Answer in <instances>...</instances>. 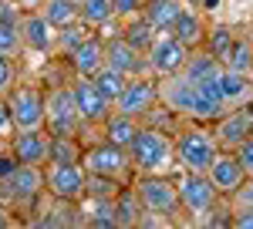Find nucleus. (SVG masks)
Wrapping results in <instances>:
<instances>
[{
  "label": "nucleus",
  "mask_w": 253,
  "mask_h": 229,
  "mask_svg": "<svg viewBox=\"0 0 253 229\" xmlns=\"http://www.w3.org/2000/svg\"><path fill=\"white\" fill-rule=\"evenodd\" d=\"M91 34V27H84V24H68V27H58V38H54V54H71L75 47H78L81 40Z\"/></svg>",
  "instance_id": "31"
},
{
  "label": "nucleus",
  "mask_w": 253,
  "mask_h": 229,
  "mask_svg": "<svg viewBox=\"0 0 253 229\" xmlns=\"http://www.w3.org/2000/svg\"><path fill=\"white\" fill-rule=\"evenodd\" d=\"M17 165H20V162L14 158V155H10V149H7V152L0 149V179H7V175H10V172L17 169Z\"/></svg>",
  "instance_id": "41"
},
{
  "label": "nucleus",
  "mask_w": 253,
  "mask_h": 229,
  "mask_svg": "<svg viewBox=\"0 0 253 229\" xmlns=\"http://www.w3.org/2000/svg\"><path fill=\"white\" fill-rule=\"evenodd\" d=\"M219 152V142L206 128H189L175 138V158L186 172H206Z\"/></svg>",
  "instance_id": "7"
},
{
  "label": "nucleus",
  "mask_w": 253,
  "mask_h": 229,
  "mask_svg": "<svg viewBox=\"0 0 253 229\" xmlns=\"http://www.w3.org/2000/svg\"><path fill=\"white\" fill-rule=\"evenodd\" d=\"M75 3H81V0H75Z\"/></svg>",
  "instance_id": "46"
},
{
  "label": "nucleus",
  "mask_w": 253,
  "mask_h": 229,
  "mask_svg": "<svg viewBox=\"0 0 253 229\" xmlns=\"http://www.w3.org/2000/svg\"><path fill=\"white\" fill-rule=\"evenodd\" d=\"M206 175H210V182L216 186L219 195H233L247 182V172H243V165H240V158L233 152H216V158L210 162Z\"/></svg>",
  "instance_id": "16"
},
{
  "label": "nucleus",
  "mask_w": 253,
  "mask_h": 229,
  "mask_svg": "<svg viewBox=\"0 0 253 229\" xmlns=\"http://www.w3.org/2000/svg\"><path fill=\"white\" fill-rule=\"evenodd\" d=\"M101 64H105V40L98 38V34H88V38L68 54V68L81 77H91Z\"/></svg>",
  "instance_id": "17"
},
{
  "label": "nucleus",
  "mask_w": 253,
  "mask_h": 229,
  "mask_svg": "<svg viewBox=\"0 0 253 229\" xmlns=\"http://www.w3.org/2000/svg\"><path fill=\"white\" fill-rule=\"evenodd\" d=\"M10 155L20 165H44L51 158V135L47 128H27V132H10Z\"/></svg>",
  "instance_id": "14"
},
{
  "label": "nucleus",
  "mask_w": 253,
  "mask_h": 229,
  "mask_svg": "<svg viewBox=\"0 0 253 229\" xmlns=\"http://www.w3.org/2000/svg\"><path fill=\"white\" fill-rule=\"evenodd\" d=\"M78 20L84 27H101L115 20V3L112 0H81L78 3Z\"/></svg>",
  "instance_id": "26"
},
{
  "label": "nucleus",
  "mask_w": 253,
  "mask_h": 229,
  "mask_svg": "<svg viewBox=\"0 0 253 229\" xmlns=\"http://www.w3.org/2000/svg\"><path fill=\"white\" fill-rule=\"evenodd\" d=\"M219 71H223V61L213 57L210 51H189L186 64H182V75L196 84H216Z\"/></svg>",
  "instance_id": "21"
},
{
  "label": "nucleus",
  "mask_w": 253,
  "mask_h": 229,
  "mask_svg": "<svg viewBox=\"0 0 253 229\" xmlns=\"http://www.w3.org/2000/svg\"><path fill=\"white\" fill-rule=\"evenodd\" d=\"M230 226H236V229H253V206H240L236 212H230Z\"/></svg>",
  "instance_id": "39"
},
{
  "label": "nucleus",
  "mask_w": 253,
  "mask_h": 229,
  "mask_svg": "<svg viewBox=\"0 0 253 229\" xmlns=\"http://www.w3.org/2000/svg\"><path fill=\"white\" fill-rule=\"evenodd\" d=\"M223 68H230V71H250L253 68V47L250 44H243V40H233V47L226 51V57H223Z\"/></svg>",
  "instance_id": "34"
},
{
  "label": "nucleus",
  "mask_w": 253,
  "mask_h": 229,
  "mask_svg": "<svg viewBox=\"0 0 253 229\" xmlns=\"http://www.w3.org/2000/svg\"><path fill=\"white\" fill-rule=\"evenodd\" d=\"M14 84H17V61L0 54V98H7Z\"/></svg>",
  "instance_id": "37"
},
{
  "label": "nucleus",
  "mask_w": 253,
  "mask_h": 229,
  "mask_svg": "<svg viewBox=\"0 0 253 229\" xmlns=\"http://www.w3.org/2000/svg\"><path fill=\"white\" fill-rule=\"evenodd\" d=\"M81 165H84V172L108 175L118 182L132 172V158H128V149H122L115 142H101V145H91L88 152H81Z\"/></svg>",
  "instance_id": "11"
},
{
  "label": "nucleus",
  "mask_w": 253,
  "mask_h": 229,
  "mask_svg": "<svg viewBox=\"0 0 253 229\" xmlns=\"http://www.w3.org/2000/svg\"><path fill=\"white\" fill-rule=\"evenodd\" d=\"M135 195L145 212H156L162 219H172L179 209V189L162 175H142L135 182Z\"/></svg>",
  "instance_id": "10"
},
{
  "label": "nucleus",
  "mask_w": 253,
  "mask_h": 229,
  "mask_svg": "<svg viewBox=\"0 0 253 229\" xmlns=\"http://www.w3.org/2000/svg\"><path fill=\"white\" fill-rule=\"evenodd\" d=\"M216 91H219V98H223V105H243V101L253 98V81L243 75V71L223 68L219 77H216Z\"/></svg>",
  "instance_id": "20"
},
{
  "label": "nucleus",
  "mask_w": 253,
  "mask_h": 229,
  "mask_svg": "<svg viewBox=\"0 0 253 229\" xmlns=\"http://www.w3.org/2000/svg\"><path fill=\"white\" fill-rule=\"evenodd\" d=\"M142 212L145 209L138 202L135 189H118L115 192V229H135Z\"/></svg>",
  "instance_id": "24"
},
{
  "label": "nucleus",
  "mask_w": 253,
  "mask_h": 229,
  "mask_svg": "<svg viewBox=\"0 0 253 229\" xmlns=\"http://www.w3.org/2000/svg\"><path fill=\"white\" fill-rule=\"evenodd\" d=\"M230 47H233V34H230L226 27H213V31H210V38H206V51L223 61Z\"/></svg>",
  "instance_id": "35"
},
{
  "label": "nucleus",
  "mask_w": 253,
  "mask_h": 229,
  "mask_svg": "<svg viewBox=\"0 0 253 229\" xmlns=\"http://www.w3.org/2000/svg\"><path fill=\"white\" fill-rule=\"evenodd\" d=\"M71 95H75V105H78V114H81V125H91V121H105L112 114V101L101 95L91 77H75L71 81Z\"/></svg>",
  "instance_id": "13"
},
{
  "label": "nucleus",
  "mask_w": 253,
  "mask_h": 229,
  "mask_svg": "<svg viewBox=\"0 0 253 229\" xmlns=\"http://www.w3.org/2000/svg\"><path fill=\"white\" fill-rule=\"evenodd\" d=\"M44 195V165H17L7 179H0V202L7 209L31 212Z\"/></svg>",
  "instance_id": "3"
},
{
  "label": "nucleus",
  "mask_w": 253,
  "mask_h": 229,
  "mask_svg": "<svg viewBox=\"0 0 253 229\" xmlns=\"http://www.w3.org/2000/svg\"><path fill=\"white\" fill-rule=\"evenodd\" d=\"M0 54L17 61L24 54V34H20V17L0 20Z\"/></svg>",
  "instance_id": "28"
},
{
  "label": "nucleus",
  "mask_w": 253,
  "mask_h": 229,
  "mask_svg": "<svg viewBox=\"0 0 253 229\" xmlns=\"http://www.w3.org/2000/svg\"><path fill=\"white\" fill-rule=\"evenodd\" d=\"M186 57H189V44H182L172 31H156L145 51V68L156 75H172V71H182Z\"/></svg>",
  "instance_id": "9"
},
{
  "label": "nucleus",
  "mask_w": 253,
  "mask_h": 229,
  "mask_svg": "<svg viewBox=\"0 0 253 229\" xmlns=\"http://www.w3.org/2000/svg\"><path fill=\"white\" fill-rule=\"evenodd\" d=\"M14 125H10V112H7V101L0 98V138H10Z\"/></svg>",
  "instance_id": "42"
},
{
  "label": "nucleus",
  "mask_w": 253,
  "mask_h": 229,
  "mask_svg": "<svg viewBox=\"0 0 253 229\" xmlns=\"http://www.w3.org/2000/svg\"><path fill=\"white\" fill-rule=\"evenodd\" d=\"M41 14L54 27H68V24H78V3L75 0H44Z\"/></svg>",
  "instance_id": "27"
},
{
  "label": "nucleus",
  "mask_w": 253,
  "mask_h": 229,
  "mask_svg": "<svg viewBox=\"0 0 253 229\" xmlns=\"http://www.w3.org/2000/svg\"><path fill=\"white\" fill-rule=\"evenodd\" d=\"M233 195L240 199V206H253V175H250V182H243Z\"/></svg>",
  "instance_id": "43"
},
{
  "label": "nucleus",
  "mask_w": 253,
  "mask_h": 229,
  "mask_svg": "<svg viewBox=\"0 0 253 229\" xmlns=\"http://www.w3.org/2000/svg\"><path fill=\"white\" fill-rule=\"evenodd\" d=\"M7 226H14V219H10V209L0 202V229H7Z\"/></svg>",
  "instance_id": "45"
},
{
  "label": "nucleus",
  "mask_w": 253,
  "mask_h": 229,
  "mask_svg": "<svg viewBox=\"0 0 253 229\" xmlns=\"http://www.w3.org/2000/svg\"><path fill=\"white\" fill-rule=\"evenodd\" d=\"M175 189H179V206L189 212L193 219H206L216 206V195H219L206 172H186Z\"/></svg>",
  "instance_id": "8"
},
{
  "label": "nucleus",
  "mask_w": 253,
  "mask_h": 229,
  "mask_svg": "<svg viewBox=\"0 0 253 229\" xmlns=\"http://www.w3.org/2000/svg\"><path fill=\"white\" fill-rule=\"evenodd\" d=\"M156 105H159V84L149 81V77H135L132 75L128 81H125L122 95L115 98L112 112H122V114H128V118H145Z\"/></svg>",
  "instance_id": "12"
},
{
  "label": "nucleus",
  "mask_w": 253,
  "mask_h": 229,
  "mask_svg": "<svg viewBox=\"0 0 253 229\" xmlns=\"http://www.w3.org/2000/svg\"><path fill=\"white\" fill-rule=\"evenodd\" d=\"M159 105L175 114H189L196 121H216L226 112L216 84H196L182 71L162 75V81H159Z\"/></svg>",
  "instance_id": "1"
},
{
  "label": "nucleus",
  "mask_w": 253,
  "mask_h": 229,
  "mask_svg": "<svg viewBox=\"0 0 253 229\" xmlns=\"http://www.w3.org/2000/svg\"><path fill=\"white\" fill-rule=\"evenodd\" d=\"M179 14H182V0H145L142 3V17L156 31H172Z\"/></svg>",
  "instance_id": "22"
},
{
  "label": "nucleus",
  "mask_w": 253,
  "mask_h": 229,
  "mask_svg": "<svg viewBox=\"0 0 253 229\" xmlns=\"http://www.w3.org/2000/svg\"><path fill=\"white\" fill-rule=\"evenodd\" d=\"M105 64L115 68V71H122V75H128V77L145 71V57H142V51H135L125 38H115V40L105 44Z\"/></svg>",
  "instance_id": "19"
},
{
  "label": "nucleus",
  "mask_w": 253,
  "mask_h": 229,
  "mask_svg": "<svg viewBox=\"0 0 253 229\" xmlns=\"http://www.w3.org/2000/svg\"><path fill=\"white\" fill-rule=\"evenodd\" d=\"M44 128L47 135H78L81 128V114L71 95V84H54L51 91H44Z\"/></svg>",
  "instance_id": "4"
},
{
  "label": "nucleus",
  "mask_w": 253,
  "mask_h": 229,
  "mask_svg": "<svg viewBox=\"0 0 253 229\" xmlns=\"http://www.w3.org/2000/svg\"><path fill=\"white\" fill-rule=\"evenodd\" d=\"M14 3L27 14V10H41V3H44V0H14Z\"/></svg>",
  "instance_id": "44"
},
{
  "label": "nucleus",
  "mask_w": 253,
  "mask_h": 229,
  "mask_svg": "<svg viewBox=\"0 0 253 229\" xmlns=\"http://www.w3.org/2000/svg\"><path fill=\"white\" fill-rule=\"evenodd\" d=\"M122 38L128 40L135 51H142V54H145V51H149V44H152V38H156V27H152L149 20L142 17V20H135V24H128Z\"/></svg>",
  "instance_id": "32"
},
{
  "label": "nucleus",
  "mask_w": 253,
  "mask_h": 229,
  "mask_svg": "<svg viewBox=\"0 0 253 229\" xmlns=\"http://www.w3.org/2000/svg\"><path fill=\"white\" fill-rule=\"evenodd\" d=\"M112 3H115V17H132L142 10L145 0H112Z\"/></svg>",
  "instance_id": "40"
},
{
  "label": "nucleus",
  "mask_w": 253,
  "mask_h": 229,
  "mask_svg": "<svg viewBox=\"0 0 253 229\" xmlns=\"http://www.w3.org/2000/svg\"><path fill=\"white\" fill-rule=\"evenodd\" d=\"M128 158H132V169H138L142 175H162L175 162V142L162 128H152V125L142 128L138 125L135 138L128 145Z\"/></svg>",
  "instance_id": "2"
},
{
  "label": "nucleus",
  "mask_w": 253,
  "mask_h": 229,
  "mask_svg": "<svg viewBox=\"0 0 253 229\" xmlns=\"http://www.w3.org/2000/svg\"><path fill=\"white\" fill-rule=\"evenodd\" d=\"M101 125H105V138L122 145V149H128L135 132H138V118H128V114H122V112H112Z\"/></svg>",
  "instance_id": "25"
},
{
  "label": "nucleus",
  "mask_w": 253,
  "mask_h": 229,
  "mask_svg": "<svg viewBox=\"0 0 253 229\" xmlns=\"http://www.w3.org/2000/svg\"><path fill=\"white\" fill-rule=\"evenodd\" d=\"M84 179L88 172L81 162H44V192L51 199H84Z\"/></svg>",
  "instance_id": "6"
},
{
  "label": "nucleus",
  "mask_w": 253,
  "mask_h": 229,
  "mask_svg": "<svg viewBox=\"0 0 253 229\" xmlns=\"http://www.w3.org/2000/svg\"><path fill=\"white\" fill-rule=\"evenodd\" d=\"M172 34L182 40V44H199V38H203V20H199V14H193V10L182 7V14H179L175 24H172Z\"/></svg>",
  "instance_id": "30"
},
{
  "label": "nucleus",
  "mask_w": 253,
  "mask_h": 229,
  "mask_svg": "<svg viewBox=\"0 0 253 229\" xmlns=\"http://www.w3.org/2000/svg\"><path fill=\"white\" fill-rule=\"evenodd\" d=\"M47 162H81V149L75 135H61V138L51 135V158Z\"/></svg>",
  "instance_id": "33"
},
{
  "label": "nucleus",
  "mask_w": 253,
  "mask_h": 229,
  "mask_svg": "<svg viewBox=\"0 0 253 229\" xmlns=\"http://www.w3.org/2000/svg\"><path fill=\"white\" fill-rule=\"evenodd\" d=\"M91 81H95L98 88H101V95L108 98L112 105H115V98L122 95V88H125V81H128V75H122V71H115V68H108V64H101L95 75H91Z\"/></svg>",
  "instance_id": "29"
},
{
  "label": "nucleus",
  "mask_w": 253,
  "mask_h": 229,
  "mask_svg": "<svg viewBox=\"0 0 253 229\" xmlns=\"http://www.w3.org/2000/svg\"><path fill=\"white\" fill-rule=\"evenodd\" d=\"M118 186L115 179H108V175H95V172H88V179H84V195L91 199V195H115Z\"/></svg>",
  "instance_id": "36"
},
{
  "label": "nucleus",
  "mask_w": 253,
  "mask_h": 229,
  "mask_svg": "<svg viewBox=\"0 0 253 229\" xmlns=\"http://www.w3.org/2000/svg\"><path fill=\"white\" fill-rule=\"evenodd\" d=\"M233 155L240 158V165H243V172L247 175H253V135H247L240 145L233 149Z\"/></svg>",
  "instance_id": "38"
},
{
  "label": "nucleus",
  "mask_w": 253,
  "mask_h": 229,
  "mask_svg": "<svg viewBox=\"0 0 253 229\" xmlns=\"http://www.w3.org/2000/svg\"><path fill=\"white\" fill-rule=\"evenodd\" d=\"M3 101H7L14 132L44 128V91H41L38 84H14Z\"/></svg>",
  "instance_id": "5"
},
{
  "label": "nucleus",
  "mask_w": 253,
  "mask_h": 229,
  "mask_svg": "<svg viewBox=\"0 0 253 229\" xmlns=\"http://www.w3.org/2000/svg\"><path fill=\"white\" fill-rule=\"evenodd\" d=\"M20 34H24V51H38V54H54V38L58 27L47 24L41 10H27L20 14Z\"/></svg>",
  "instance_id": "15"
},
{
  "label": "nucleus",
  "mask_w": 253,
  "mask_h": 229,
  "mask_svg": "<svg viewBox=\"0 0 253 229\" xmlns=\"http://www.w3.org/2000/svg\"><path fill=\"white\" fill-rule=\"evenodd\" d=\"M84 226L98 229H115V195H91L88 206H81Z\"/></svg>",
  "instance_id": "23"
},
{
  "label": "nucleus",
  "mask_w": 253,
  "mask_h": 229,
  "mask_svg": "<svg viewBox=\"0 0 253 229\" xmlns=\"http://www.w3.org/2000/svg\"><path fill=\"white\" fill-rule=\"evenodd\" d=\"M250 132H253V114L240 108V112H233V114L223 112L219 118H216V132H213V138L219 142V145H223V149H236V145H240V142H243V138H247Z\"/></svg>",
  "instance_id": "18"
},
{
  "label": "nucleus",
  "mask_w": 253,
  "mask_h": 229,
  "mask_svg": "<svg viewBox=\"0 0 253 229\" xmlns=\"http://www.w3.org/2000/svg\"><path fill=\"white\" fill-rule=\"evenodd\" d=\"M0 142H3V138H0Z\"/></svg>",
  "instance_id": "47"
}]
</instances>
